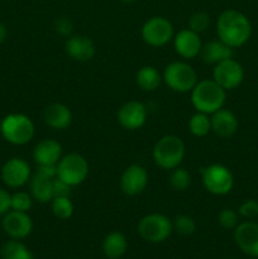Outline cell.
I'll list each match as a JSON object with an SVG mask.
<instances>
[{"label": "cell", "instance_id": "cell-22", "mask_svg": "<svg viewBox=\"0 0 258 259\" xmlns=\"http://www.w3.org/2000/svg\"><path fill=\"white\" fill-rule=\"evenodd\" d=\"M200 55L202 56L204 62L209 63V65H217L222 61L233 57V48L230 46L225 45L220 39L211 40V42L202 46Z\"/></svg>", "mask_w": 258, "mask_h": 259}, {"label": "cell", "instance_id": "cell-2", "mask_svg": "<svg viewBox=\"0 0 258 259\" xmlns=\"http://www.w3.org/2000/svg\"><path fill=\"white\" fill-rule=\"evenodd\" d=\"M227 99V90L222 88L214 80H200L191 90L192 106L199 113L211 115L212 113L222 109Z\"/></svg>", "mask_w": 258, "mask_h": 259}, {"label": "cell", "instance_id": "cell-8", "mask_svg": "<svg viewBox=\"0 0 258 259\" xmlns=\"http://www.w3.org/2000/svg\"><path fill=\"white\" fill-rule=\"evenodd\" d=\"M174 230L172 220L158 212L148 214L141 219L138 224V233L142 239L149 243H162L168 239Z\"/></svg>", "mask_w": 258, "mask_h": 259}, {"label": "cell", "instance_id": "cell-35", "mask_svg": "<svg viewBox=\"0 0 258 259\" xmlns=\"http://www.w3.org/2000/svg\"><path fill=\"white\" fill-rule=\"evenodd\" d=\"M53 194H55V197L56 196H68L70 197L71 186L70 185L66 184V182H63L62 180H60L56 177V179L53 180Z\"/></svg>", "mask_w": 258, "mask_h": 259}, {"label": "cell", "instance_id": "cell-17", "mask_svg": "<svg viewBox=\"0 0 258 259\" xmlns=\"http://www.w3.org/2000/svg\"><path fill=\"white\" fill-rule=\"evenodd\" d=\"M65 48L67 55L78 62H88L93 60L96 53V46L94 40L82 34L70 35L66 40Z\"/></svg>", "mask_w": 258, "mask_h": 259}, {"label": "cell", "instance_id": "cell-10", "mask_svg": "<svg viewBox=\"0 0 258 259\" xmlns=\"http://www.w3.org/2000/svg\"><path fill=\"white\" fill-rule=\"evenodd\" d=\"M212 80L224 90H234L244 80V68L234 58H228L214 65Z\"/></svg>", "mask_w": 258, "mask_h": 259}, {"label": "cell", "instance_id": "cell-20", "mask_svg": "<svg viewBox=\"0 0 258 259\" xmlns=\"http://www.w3.org/2000/svg\"><path fill=\"white\" fill-rule=\"evenodd\" d=\"M62 157V146L55 139H43L33 151V159L39 164H57Z\"/></svg>", "mask_w": 258, "mask_h": 259}, {"label": "cell", "instance_id": "cell-37", "mask_svg": "<svg viewBox=\"0 0 258 259\" xmlns=\"http://www.w3.org/2000/svg\"><path fill=\"white\" fill-rule=\"evenodd\" d=\"M12 209V195L4 189H0V217Z\"/></svg>", "mask_w": 258, "mask_h": 259}, {"label": "cell", "instance_id": "cell-28", "mask_svg": "<svg viewBox=\"0 0 258 259\" xmlns=\"http://www.w3.org/2000/svg\"><path fill=\"white\" fill-rule=\"evenodd\" d=\"M168 180L171 187L176 191H185L191 185V175L186 168H182V167H176V168L171 169Z\"/></svg>", "mask_w": 258, "mask_h": 259}, {"label": "cell", "instance_id": "cell-24", "mask_svg": "<svg viewBox=\"0 0 258 259\" xmlns=\"http://www.w3.org/2000/svg\"><path fill=\"white\" fill-rule=\"evenodd\" d=\"M162 81V73L154 66H143L137 72V83L144 91H156Z\"/></svg>", "mask_w": 258, "mask_h": 259}, {"label": "cell", "instance_id": "cell-4", "mask_svg": "<svg viewBox=\"0 0 258 259\" xmlns=\"http://www.w3.org/2000/svg\"><path fill=\"white\" fill-rule=\"evenodd\" d=\"M2 136L8 143L14 146H24L34 137V123L25 114H9L0 124Z\"/></svg>", "mask_w": 258, "mask_h": 259}, {"label": "cell", "instance_id": "cell-19", "mask_svg": "<svg viewBox=\"0 0 258 259\" xmlns=\"http://www.w3.org/2000/svg\"><path fill=\"white\" fill-rule=\"evenodd\" d=\"M46 124L56 131H63L72 123V113L65 104L53 103L45 109L43 113Z\"/></svg>", "mask_w": 258, "mask_h": 259}, {"label": "cell", "instance_id": "cell-27", "mask_svg": "<svg viewBox=\"0 0 258 259\" xmlns=\"http://www.w3.org/2000/svg\"><path fill=\"white\" fill-rule=\"evenodd\" d=\"M53 215L61 220H67L73 214V204L68 196H56L51 201Z\"/></svg>", "mask_w": 258, "mask_h": 259}, {"label": "cell", "instance_id": "cell-14", "mask_svg": "<svg viewBox=\"0 0 258 259\" xmlns=\"http://www.w3.org/2000/svg\"><path fill=\"white\" fill-rule=\"evenodd\" d=\"M3 229L12 239L22 240L27 238L33 230V222L24 211L9 210L3 218Z\"/></svg>", "mask_w": 258, "mask_h": 259}, {"label": "cell", "instance_id": "cell-18", "mask_svg": "<svg viewBox=\"0 0 258 259\" xmlns=\"http://www.w3.org/2000/svg\"><path fill=\"white\" fill-rule=\"evenodd\" d=\"M211 132L220 138H230L238 131V119L233 111L228 109H219L210 115Z\"/></svg>", "mask_w": 258, "mask_h": 259}, {"label": "cell", "instance_id": "cell-30", "mask_svg": "<svg viewBox=\"0 0 258 259\" xmlns=\"http://www.w3.org/2000/svg\"><path fill=\"white\" fill-rule=\"evenodd\" d=\"M33 206V197L32 195L24 191H18L12 195V209L17 211L28 212L30 207Z\"/></svg>", "mask_w": 258, "mask_h": 259}, {"label": "cell", "instance_id": "cell-26", "mask_svg": "<svg viewBox=\"0 0 258 259\" xmlns=\"http://www.w3.org/2000/svg\"><path fill=\"white\" fill-rule=\"evenodd\" d=\"M189 131L191 132L192 136L195 137H206L207 134L211 132V120H210V115L205 113H199L190 118L189 120Z\"/></svg>", "mask_w": 258, "mask_h": 259}, {"label": "cell", "instance_id": "cell-32", "mask_svg": "<svg viewBox=\"0 0 258 259\" xmlns=\"http://www.w3.org/2000/svg\"><path fill=\"white\" fill-rule=\"evenodd\" d=\"M218 223L227 230H234L239 224V214L233 209H223L218 215Z\"/></svg>", "mask_w": 258, "mask_h": 259}, {"label": "cell", "instance_id": "cell-21", "mask_svg": "<svg viewBox=\"0 0 258 259\" xmlns=\"http://www.w3.org/2000/svg\"><path fill=\"white\" fill-rule=\"evenodd\" d=\"M53 180L46 179L38 174L33 175L29 180V194L32 195L33 200L40 202V204L52 201V199L55 197Z\"/></svg>", "mask_w": 258, "mask_h": 259}, {"label": "cell", "instance_id": "cell-36", "mask_svg": "<svg viewBox=\"0 0 258 259\" xmlns=\"http://www.w3.org/2000/svg\"><path fill=\"white\" fill-rule=\"evenodd\" d=\"M39 176L46 177V179H56L57 177V164H39L37 167V172Z\"/></svg>", "mask_w": 258, "mask_h": 259}, {"label": "cell", "instance_id": "cell-6", "mask_svg": "<svg viewBox=\"0 0 258 259\" xmlns=\"http://www.w3.org/2000/svg\"><path fill=\"white\" fill-rule=\"evenodd\" d=\"M201 180L205 189L217 196L229 194L234 186L233 172L224 164L212 163L201 168Z\"/></svg>", "mask_w": 258, "mask_h": 259}, {"label": "cell", "instance_id": "cell-11", "mask_svg": "<svg viewBox=\"0 0 258 259\" xmlns=\"http://www.w3.org/2000/svg\"><path fill=\"white\" fill-rule=\"evenodd\" d=\"M32 177L30 166L25 159L14 158L8 159L2 168V180L8 187L19 189L29 182Z\"/></svg>", "mask_w": 258, "mask_h": 259}, {"label": "cell", "instance_id": "cell-7", "mask_svg": "<svg viewBox=\"0 0 258 259\" xmlns=\"http://www.w3.org/2000/svg\"><path fill=\"white\" fill-rule=\"evenodd\" d=\"M89 176V162L78 153H68L61 157L57 163V179L71 187L82 184Z\"/></svg>", "mask_w": 258, "mask_h": 259}, {"label": "cell", "instance_id": "cell-23", "mask_svg": "<svg viewBox=\"0 0 258 259\" xmlns=\"http://www.w3.org/2000/svg\"><path fill=\"white\" fill-rule=\"evenodd\" d=\"M128 248V242L123 233L111 232L104 238L103 252L106 258L119 259L123 257Z\"/></svg>", "mask_w": 258, "mask_h": 259}, {"label": "cell", "instance_id": "cell-3", "mask_svg": "<svg viewBox=\"0 0 258 259\" xmlns=\"http://www.w3.org/2000/svg\"><path fill=\"white\" fill-rule=\"evenodd\" d=\"M185 143L180 137L168 134L158 139L153 148V161L159 168L171 171L180 167L185 157Z\"/></svg>", "mask_w": 258, "mask_h": 259}, {"label": "cell", "instance_id": "cell-1", "mask_svg": "<svg viewBox=\"0 0 258 259\" xmlns=\"http://www.w3.org/2000/svg\"><path fill=\"white\" fill-rule=\"evenodd\" d=\"M218 37L232 48L244 46L252 35V24L245 14L235 9H227L217 19Z\"/></svg>", "mask_w": 258, "mask_h": 259}, {"label": "cell", "instance_id": "cell-38", "mask_svg": "<svg viewBox=\"0 0 258 259\" xmlns=\"http://www.w3.org/2000/svg\"><path fill=\"white\" fill-rule=\"evenodd\" d=\"M7 28H5V25L3 24V23H0V45H2L3 42L5 40V38H7Z\"/></svg>", "mask_w": 258, "mask_h": 259}, {"label": "cell", "instance_id": "cell-33", "mask_svg": "<svg viewBox=\"0 0 258 259\" xmlns=\"http://www.w3.org/2000/svg\"><path fill=\"white\" fill-rule=\"evenodd\" d=\"M238 214L244 219L252 220L258 217V201L254 199H248L243 201L238 207Z\"/></svg>", "mask_w": 258, "mask_h": 259}, {"label": "cell", "instance_id": "cell-9", "mask_svg": "<svg viewBox=\"0 0 258 259\" xmlns=\"http://www.w3.org/2000/svg\"><path fill=\"white\" fill-rule=\"evenodd\" d=\"M144 42L152 47H162L175 37L174 25L164 17H152L144 22L141 29Z\"/></svg>", "mask_w": 258, "mask_h": 259}, {"label": "cell", "instance_id": "cell-39", "mask_svg": "<svg viewBox=\"0 0 258 259\" xmlns=\"http://www.w3.org/2000/svg\"><path fill=\"white\" fill-rule=\"evenodd\" d=\"M123 3H125V4H133V3H136L137 0H121Z\"/></svg>", "mask_w": 258, "mask_h": 259}, {"label": "cell", "instance_id": "cell-15", "mask_svg": "<svg viewBox=\"0 0 258 259\" xmlns=\"http://www.w3.org/2000/svg\"><path fill=\"white\" fill-rule=\"evenodd\" d=\"M148 185V172L139 164L126 167L120 177V189L128 196H137L146 190Z\"/></svg>", "mask_w": 258, "mask_h": 259}, {"label": "cell", "instance_id": "cell-12", "mask_svg": "<svg viewBox=\"0 0 258 259\" xmlns=\"http://www.w3.org/2000/svg\"><path fill=\"white\" fill-rule=\"evenodd\" d=\"M234 240L244 254L258 258V223L253 220L239 223L234 229Z\"/></svg>", "mask_w": 258, "mask_h": 259}, {"label": "cell", "instance_id": "cell-31", "mask_svg": "<svg viewBox=\"0 0 258 259\" xmlns=\"http://www.w3.org/2000/svg\"><path fill=\"white\" fill-rule=\"evenodd\" d=\"M210 23H211V19H210V15L207 13L197 12L190 17L189 28L200 34L210 27Z\"/></svg>", "mask_w": 258, "mask_h": 259}, {"label": "cell", "instance_id": "cell-29", "mask_svg": "<svg viewBox=\"0 0 258 259\" xmlns=\"http://www.w3.org/2000/svg\"><path fill=\"white\" fill-rule=\"evenodd\" d=\"M172 225H174V229L184 237L192 235L196 230V224H195L194 219L189 215H177L172 222Z\"/></svg>", "mask_w": 258, "mask_h": 259}, {"label": "cell", "instance_id": "cell-13", "mask_svg": "<svg viewBox=\"0 0 258 259\" xmlns=\"http://www.w3.org/2000/svg\"><path fill=\"white\" fill-rule=\"evenodd\" d=\"M118 123L126 131H137L146 124L148 111L141 101L132 100L123 104L118 110Z\"/></svg>", "mask_w": 258, "mask_h": 259}, {"label": "cell", "instance_id": "cell-5", "mask_svg": "<svg viewBox=\"0 0 258 259\" xmlns=\"http://www.w3.org/2000/svg\"><path fill=\"white\" fill-rule=\"evenodd\" d=\"M164 83L176 93H191L197 83V73L191 65L181 61H175L166 66L162 73Z\"/></svg>", "mask_w": 258, "mask_h": 259}, {"label": "cell", "instance_id": "cell-34", "mask_svg": "<svg viewBox=\"0 0 258 259\" xmlns=\"http://www.w3.org/2000/svg\"><path fill=\"white\" fill-rule=\"evenodd\" d=\"M55 27L56 33H58L62 37H70L72 35V30H73V23L70 18L67 17H60L55 20Z\"/></svg>", "mask_w": 258, "mask_h": 259}, {"label": "cell", "instance_id": "cell-25", "mask_svg": "<svg viewBox=\"0 0 258 259\" xmlns=\"http://www.w3.org/2000/svg\"><path fill=\"white\" fill-rule=\"evenodd\" d=\"M3 259H33V254L20 240L10 239L0 249Z\"/></svg>", "mask_w": 258, "mask_h": 259}, {"label": "cell", "instance_id": "cell-16", "mask_svg": "<svg viewBox=\"0 0 258 259\" xmlns=\"http://www.w3.org/2000/svg\"><path fill=\"white\" fill-rule=\"evenodd\" d=\"M175 51L180 57L185 60H192L201 53L202 42L199 33L190 28L182 29L174 37Z\"/></svg>", "mask_w": 258, "mask_h": 259}]
</instances>
